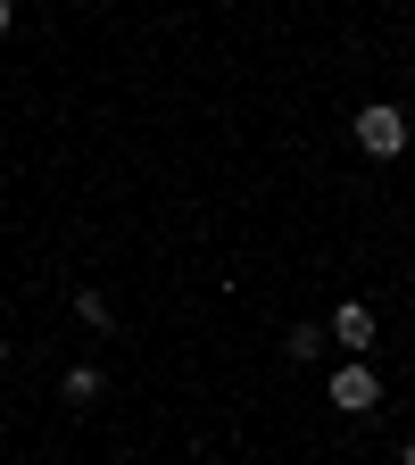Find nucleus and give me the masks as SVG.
Masks as SVG:
<instances>
[{
  "instance_id": "f03ea898",
  "label": "nucleus",
  "mask_w": 415,
  "mask_h": 465,
  "mask_svg": "<svg viewBox=\"0 0 415 465\" xmlns=\"http://www.w3.org/2000/svg\"><path fill=\"white\" fill-rule=\"evenodd\" d=\"M324 399L341 407V416H374V407H382V382H374V366H366V358H349V366H332Z\"/></svg>"
},
{
  "instance_id": "f257e3e1",
  "label": "nucleus",
  "mask_w": 415,
  "mask_h": 465,
  "mask_svg": "<svg viewBox=\"0 0 415 465\" xmlns=\"http://www.w3.org/2000/svg\"><path fill=\"white\" fill-rule=\"evenodd\" d=\"M349 134H358V150H366V158H382V166H390V158H407V142H415V134H407V116H399L390 100H366Z\"/></svg>"
},
{
  "instance_id": "9d476101",
  "label": "nucleus",
  "mask_w": 415,
  "mask_h": 465,
  "mask_svg": "<svg viewBox=\"0 0 415 465\" xmlns=\"http://www.w3.org/2000/svg\"><path fill=\"white\" fill-rule=\"evenodd\" d=\"M407 84H415V58H407Z\"/></svg>"
},
{
  "instance_id": "20e7f679",
  "label": "nucleus",
  "mask_w": 415,
  "mask_h": 465,
  "mask_svg": "<svg viewBox=\"0 0 415 465\" xmlns=\"http://www.w3.org/2000/svg\"><path fill=\"white\" fill-rule=\"evenodd\" d=\"M282 349H291V366H316L324 349H332V324H300V332H291Z\"/></svg>"
},
{
  "instance_id": "39448f33",
  "label": "nucleus",
  "mask_w": 415,
  "mask_h": 465,
  "mask_svg": "<svg viewBox=\"0 0 415 465\" xmlns=\"http://www.w3.org/2000/svg\"><path fill=\"white\" fill-rule=\"evenodd\" d=\"M58 399H67V407H92V399H100V366H67V382H58Z\"/></svg>"
},
{
  "instance_id": "0eeeda50",
  "label": "nucleus",
  "mask_w": 415,
  "mask_h": 465,
  "mask_svg": "<svg viewBox=\"0 0 415 465\" xmlns=\"http://www.w3.org/2000/svg\"><path fill=\"white\" fill-rule=\"evenodd\" d=\"M9 25H17V0H0V34H9Z\"/></svg>"
},
{
  "instance_id": "7ed1b4c3",
  "label": "nucleus",
  "mask_w": 415,
  "mask_h": 465,
  "mask_svg": "<svg viewBox=\"0 0 415 465\" xmlns=\"http://www.w3.org/2000/svg\"><path fill=\"white\" fill-rule=\"evenodd\" d=\"M332 341L349 349V358H366V349H374V308L366 300H341L332 308Z\"/></svg>"
},
{
  "instance_id": "423d86ee",
  "label": "nucleus",
  "mask_w": 415,
  "mask_h": 465,
  "mask_svg": "<svg viewBox=\"0 0 415 465\" xmlns=\"http://www.w3.org/2000/svg\"><path fill=\"white\" fill-rule=\"evenodd\" d=\"M75 316H84V324H92V332H108V324H116V308H108V300H100V291H75Z\"/></svg>"
},
{
  "instance_id": "1a4fd4ad",
  "label": "nucleus",
  "mask_w": 415,
  "mask_h": 465,
  "mask_svg": "<svg viewBox=\"0 0 415 465\" xmlns=\"http://www.w3.org/2000/svg\"><path fill=\"white\" fill-rule=\"evenodd\" d=\"M0 366H9V332H0Z\"/></svg>"
},
{
  "instance_id": "6e6552de",
  "label": "nucleus",
  "mask_w": 415,
  "mask_h": 465,
  "mask_svg": "<svg viewBox=\"0 0 415 465\" xmlns=\"http://www.w3.org/2000/svg\"><path fill=\"white\" fill-rule=\"evenodd\" d=\"M399 465H415V440H407V449H399Z\"/></svg>"
}]
</instances>
